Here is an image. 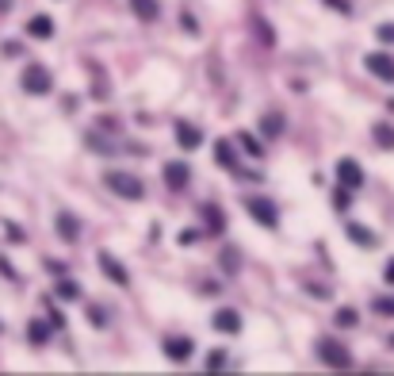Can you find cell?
Segmentation results:
<instances>
[{
	"label": "cell",
	"instance_id": "15",
	"mask_svg": "<svg viewBox=\"0 0 394 376\" xmlns=\"http://www.w3.org/2000/svg\"><path fill=\"white\" fill-rule=\"evenodd\" d=\"M176 143H180L184 150H196V146L203 143V131H199L196 123H188V119H180V123H176Z\"/></svg>",
	"mask_w": 394,
	"mask_h": 376
},
{
	"label": "cell",
	"instance_id": "28",
	"mask_svg": "<svg viewBox=\"0 0 394 376\" xmlns=\"http://www.w3.org/2000/svg\"><path fill=\"white\" fill-rule=\"evenodd\" d=\"M326 8L329 12H341V16H353V4H348V0H326Z\"/></svg>",
	"mask_w": 394,
	"mask_h": 376
},
{
	"label": "cell",
	"instance_id": "3",
	"mask_svg": "<svg viewBox=\"0 0 394 376\" xmlns=\"http://www.w3.org/2000/svg\"><path fill=\"white\" fill-rule=\"evenodd\" d=\"M104 184L115 196H123V200H142V196H146V184H142L134 173H119V169H111V173H104Z\"/></svg>",
	"mask_w": 394,
	"mask_h": 376
},
{
	"label": "cell",
	"instance_id": "20",
	"mask_svg": "<svg viewBox=\"0 0 394 376\" xmlns=\"http://www.w3.org/2000/svg\"><path fill=\"white\" fill-rule=\"evenodd\" d=\"M27 338H31V346H46V342H50V326L42 323V319H31V326H27Z\"/></svg>",
	"mask_w": 394,
	"mask_h": 376
},
{
	"label": "cell",
	"instance_id": "32",
	"mask_svg": "<svg viewBox=\"0 0 394 376\" xmlns=\"http://www.w3.org/2000/svg\"><path fill=\"white\" fill-rule=\"evenodd\" d=\"M0 273L8 276V280H19V276H16V269H12V261H4V258H0Z\"/></svg>",
	"mask_w": 394,
	"mask_h": 376
},
{
	"label": "cell",
	"instance_id": "10",
	"mask_svg": "<svg viewBox=\"0 0 394 376\" xmlns=\"http://www.w3.org/2000/svg\"><path fill=\"white\" fill-rule=\"evenodd\" d=\"M211 326H214V330H222V334H238V330H241V315L234 307H218L211 315Z\"/></svg>",
	"mask_w": 394,
	"mask_h": 376
},
{
	"label": "cell",
	"instance_id": "35",
	"mask_svg": "<svg viewBox=\"0 0 394 376\" xmlns=\"http://www.w3.org/2000/svg\"><path fill=\"white\" fill-rule=\"evenodd\" d=\"M12 8H16V0H0V12H4V16H8Z\"/></svg>",
	"mask_w": 394,
	"mask_h": 376
},
{
	"label": "cell",
	"instance_id": "7",
	"mask_svg": "<svg viewBox=\"0 0 394 376\" xmlns=\"http://www.w3.org/2000/svg\"><path fill=\"white\" fill-rule=\"evenodd\" d=\"M191 353H196V342H191V338H184V334L165 338V357H169V361H176V365H180V361H188Z\"/></svg>",
	"mask_w": 394,
	"mask_h": 376
},
{
	"label": "cell",
	"instance_id": "31",
	"mask_svg": "<svg viewBox=\"0 0 394 376\" xmlns=\"http://www.w3.org/2000/svg\"><path fill=\"white\" fill-rule=\"evenodd\" d=\"M375 311L379 315H394V300H375Z\"/></svg>",
	"mask_w": 394,
	"mask_h": 376
},
{
	"label": "cell",
	"instance_id": "21",
	"mask_svg": "<svg viewBox=\"0 0 394 376\" xmlns=\"http://www.w3.org/2000/svg\"><path fill=\"white\" fill-rule=\"evenodd\" d=\"M261 134H264V138H276V134H283V116L268 111V116L261 119Z\"/></svg>",
	"mask_w": 394,
	"mask_h": 376
},
{
	"label": "cell",
	"instance_id": "25",
	"mask_svg": "<svg viewBox=\"0 0 394 376\" xmlns=\"http://www.w3.org/2000/svg\"><path fill=\"white\" fill-rule=\"evenodd\" d=\"M356 319H360V315L345 307V311H337V315H333V323H337V326H356Z\"/></svg>",
	"mask_w": 394,
	"mask_h": 376
},
{
	"label": "cell",
	"instance_id": "24",
	"mask_svg": "<svg viewBox=\"0 0 394 376\" xmlns=\"http://www.w3.org/2000/svg\"><path fill=\"white\" fill-rule=\"evenodd\" d=\"M180 27H184V31H188V35H199V19H196V16H191V12H188V8H184V12H180Z\"/></svg>",
	"mask_w": 394,
	"mask_h": 376
},
{
	"label": "cell",
	"instance_id": "1",
	"mask_svg": "<svg viewBox=\"0 0 394 376\" xmlns=\"http://www.w3.org/2000/svg\"><path fill=\"white\" fill-rule=\"evenodd\" d=\"M19 89L27 96H46V92H54V77H50V69L42 62H27L24 73H19Z\"/></svg>",
	"mask_w": 394,
	"mask_h": 376
},
{
	"label": "cell",
	"instance_id": "9",
	"mask_svg": "<svg viewBox=\"0 0 394 376\" xmlns=\"http://www.w3.org/2000/svg\"><path fill=\"white\" fill-rule=\"evenodd\" d=\"M100 269H104L107 273V280H111V285H119V288H126L131 285V273H126V265H119L115 258H111V253H100Z\"/></svg>",
	"mask_w": 394,
	"mask_h": 376
},
{
	"label": "cell",
	"instance_id": "22",
	"mask_svg": "<svg viewBox=\"0 0 394 376\" xmlns=\"http://www.w3.org/2000/svg\"><path fill=\"white\" fill-rule=\"evenodd\" d=\"M203 215H207V226H211V231H226V219H222V208H214V204H207L203 208Z\"/></svg>",
	"mask_w": 394,
	"mask_h": 376
},
{
	"label": "cell",
	"instance_id": "27",
	"mask_svg": "<svg viewBox=\"0 0 394 376\" xmlns=\"http://www.w3.org/2000/svg\"><path fill=\"white\" fill-rule=\"evenodd\" d=\"M375 35H379V42H383V46H391V42H394V24H379Z\"/></svg>",
	"mask_w": 394,
	"mask_h": 376
},
{
	"label": "cell",
	"instance_id": "30",
	"mask_svg": "<svg viewBox=\"0 0 394 376\" xmlns=\"http://www.w3.org/2000/svg\"><path fill=\"white\" fill-rule=\"evenodd\" d=\"M196 238H199V231H188V226H184V231H180V238H176V242H180V246H191V242H196Z\"/></svg>",
	"mask_w": 394,
	"mask_h": 376
},
{
	"label": "cell",
	"instance_id": "19",
	"mask_svg": "<svg viewBox=\"0 0 394 376\" xmlns=\"http://www.w3.org/2000/svg\"><path fill=\"white\" fill-rule=\"evenodd\" d=\"M234 143H238L241 150L249 154V158H264V146H261V138H256V134H249V131H238V138H234Z\"/></svg>",
	"mask_w": 394,
	"mask_h": 376
},
{
	"label": "cell",
	"instance_id": "13",
	"mask_svg": "<svg viewBox=\"0 0 394 376\" xmlns=\"http://www.w3.org/2000/svg\"><path fill=\"white\" fill-rule=\"evenodd\" d=\"M131 12L142 19V24H157L161 19V0H126Z\"/></svg>",
	"mask_w": 394,
	"mask_h": 376
},
{
	"label": "cell",
	"instance_id": "26",
	"mask_svg": "<svg viewBox=\"0 0 394 376\" xmlns=\"http://www.w3.org/2000/svg\"><path fill=\"white\" fill-rule=\"evenodd\" d=\"M348 200H353V188H345V184H341V188L333 193V204H337L341 211H345V208H348Z\"/></svg>",
	"mask_w": 394,
	"mask_h": 376
},
{
	"label": "cell",
	"instance_id": "12",
	"mask_svg": "<svg viewBox=\"0 0 394 376\" xmlns=\"http://www.w3.org/2000/svg\"><path fill=\"white\" fill-rule=\"evenodd\" d=\"M345 234L353 238L356 246H360V250H375V246H379V234H375V231H368L364 223H348V226H345Z\"/></svg>",
	"mask_w": 394,
	"mask_h": 376
},
{
	"label": "cell",
	"instance_id": "14",
	"mask_svg": "<svg viewBox=\"0 0 394 376\" xmlns=\"http://www.w3.org/2000/svg\"><path fill=\"white\" fill-rule=\"evenodd\" d=\"M214 165L238 173V154H234V143H230V138H218V143H214Z\"/></svg>",
	"mask_w": 394,
	"mask_h": 376
},
{
	"label": "cell",
	"instance_id": "36",
	"mask_svg": "<svg viewBox=\"0 0 394 376\" xmlns=\"http://www.w3.org/2000/svg\"><path fill=\"white\" fill-rule=\"evenodd\" d=\"M391 346H394V334H391Z\"/></svg>",
	"mask_w": 394,
	"mask_h": 376
},
{
	"label": "cell",
	"instance_id": "17",
	"mask_svg": "<svg viewBox=\"0 0 394 376\" xmlns=\"http://www.w3.org/2000/svg\"><path fill=\"white\" fill-rule=\"evenodd\" d=\"M371 138L383 150H394V123H371Z\"/></svg>",
	"mask_w": 394,
	"mask_h": 376
},
{
	"label": "cell",
	"instance_id": "6",
	"mask_svg": "<svg viewBox=\"0 0 394 376\" xmlns=\"http://www.w3.org/2000/svg\"><path fill=\"white\" fill-rule=\"evenodd\" d=\"M337 184H345V188H364V165L356 158H341L337 161Z\"/></svg>",
	"mask_w": 394,
	"mask_h": 376
},
{
	"label": "cell",
	"instance_id": "8",
	"mask_svg": "<svg viewBox=\"0 0 394 376\" xmlns=\"http://www.w3.org/2000/svg\"><path fill=\"white\" fill-rule=\"evenodd\" d=\"M188 181H191V165H188V161H169V165H165V184H169L173 193L188 188Z\"/></svg>",
	"mask_w": 394,
	"mask_h": 376
},
{
	"label": "cell",
	"instance_id": "11",
	"mask_svg": "<svg viewBox=\"0 0 394 376\" xmlns=\"http://www.w3.org/2000/svg\"><path fill=\"white\" fill-rule=\"evenodd\" d=\"M27 39H39V42H46V39H54V19L46 16V12H39V16H31L27 19Z\"/></svg>",
	"mask_w": 394,
	"mask_h": 376
},
{
	"label": "cell",
	"instance_id": "2",
	"mask_svg": "<svg viewBox=\"0 0 394 376\" xmlns=\"http://www.w3.org/2000/svg\"><path fill=\"white\" fill-rule=\"evenodd\" d=\"M318 361L337 368V373H348V368H353V353H348V346L341 342V338H318Z\"/></svg>",
	"mask_w": 394,
	"mask_h": 376
},
{
	"label": "cell",
	"instance_id": "5",
	"mask_svg": "<svg viewBox=\"0 0 394 376\" xmlns=\"http://www.w3.org/2000/svg\"><path fill=\"white\" fill-rule=\"evenodd\" d=\"M364 66H368V73L379 77L383 84H394V58L386 51H371L368 58H364Z\"/></svg>",
	"mask_w": 394,
	"mask_h": 376
},
{
	"label": "cell",
	"instance_id": "23",
	"mask_svg": "<svg viewBox=\"0 0 394 376\" xmlns=\"http://www.w3.org/2000/svg\"><path fill=\"white\" fill-rule=\"evenodd\" d=\"M222 365H226V350H211V353H207V368H203V373H222Z\"/></svg>",
	"mask_w": 394,
	"mask_h": 376
},
{
	"label": "cell",
	"instance_id": "16",
	"mask_svg": "<svg viewBox=\"0 0 394 376\" xmlns=\"http://www.w3.org/2000/svg\"><path fill=\"white\" fill-rule=\"evenodd\" d=\"M54 226H58V234L66 242H77V238H81V223H77V215H69V211H62Z\"/></svg>",
	"mask_w": 394,
	"mask_h": 376
},
{
	"label": "cell",
	"instance_id": "4",
	"mask_svg": "<svg viewBox=\"0 0 394 376\" xmlns=\"http://www.w3.org/2000/svg\"><path fill=\"white\" fill-rule=\"evenodd\" d=\"M241 204H245V211L261 226H268V231H276V226H279V208L268 200V196H241Z\"/></svg>",
	"mask_w": 394,
	"mask_h": 376
},
{
	"label": "cell",
	"instance_id": "18",
	"mask_svg": "<svg viewBox=\"0 0 394 376\" xmlns=\"http://www.w3.org/2000/svg\"><path fill=\"white\" fill-rule=\"evenodd\" d=\"M54 296H58V300H77V296H81V285H77L73 276L62 273V276H58V285H54Z\"/></svg>",
	"mask_w": 394,
	"mask_h": 376
},
{
	"label": "cell",
	"instance_id": "33",
	"mask_svg": "<svg viewBox=\"0 0 394 376\" xmlns=\"http://www.w3.org/2000/svg\"><path fill=\"white\" fill-rule=\"evenodd\" d=\"M226 269H230V273L238 269V250H226Z\"/></svg>",
	"mask_w": 394,
	"mask_h": 376
},
{
	"label": "cell",
	"instance_id": "34",
	"mask_svg": "<svg viewBox=\"0 0 394 376\" xmlns=\"http://www.w3.org/2000/svg\"><path fill=\"white\" fill-rule=\"evenodd\" d=\"M383 280H386V285H394V258L386 261V269H383Z\"/></svg>",
	"mask_w": 394,
	"mask_h": 376
},
{
	"label": "cell",
	"instance_id": "29",
	"mask_svg": "<svg viewBox=\"0 0 394 376\" xmlns=\"http://www.w3.org/2000/svg\"><path fill=\"white\" fill-rule=\"evenodd\" d=\"M88 323H92V326H107V315H104L100 307H88Z\"/></svg>",
	"mask_w": 394,
	"mask_h": 376
}]
</instances>
